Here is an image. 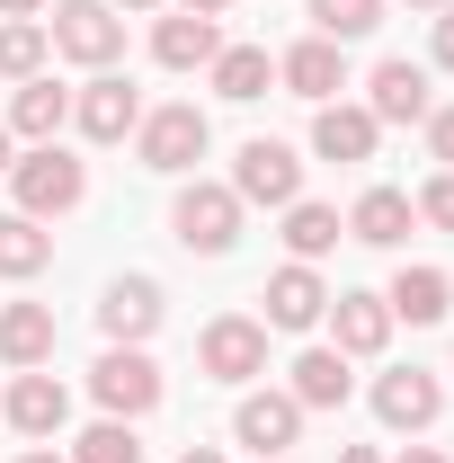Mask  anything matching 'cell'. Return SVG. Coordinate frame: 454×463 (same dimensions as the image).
<instances>
[{"label":"cell","mask_w":454,"mask_h":463,"mask_svg":"<svg viewBox=\"0 0 454 463\" xmlns=\"http://www.w3.org/2000/svg\"><path fill=\"white\" fill-rule=\"evenodd\" d=\"M410 205H419V214H428L437 232H454V170H437L428 187H419V196H410Z\"/></svg>","instance_id":"cell-30"},{"label":"cell","mask_w":454,"mask_h":463,"mask_svg":"<svg viewBox=\"0 0 454 463\" xmlns=\"http://www.w3.org/2000/svg\"><path fill=\"white\" fill-rule=\"evenodd\" d=\"M45 54H54V36H45L36 18H9V27H0V71H9V80H36Z\"/></svg>","instance_id":"cell-27"},{"label":"cell","mask_w":454,"mask_h":463,"mask_svg":"<svg viewBox=\"0 0 454 463\" xmlns=\"http://www.w3.org/2000/svg\"><path fill=\"white\" fill-rule=\"evenodd\" d=\"M259 463H285V455H259Z\"/></svg>","instance_id":"cell-42"},{"label":"cell","mask_w":454,"mask_h":463,"mask_svg":"<svg viewBox=\"0 0 454 463\" xmlns=\"http://www.w3.org/2000/svg\"><path fill=\"white\" fill-rule=\"evenodd\" d=\"M9 187H18V214L45 223V214H71V205L90 196V170H80L62 143H36L27 161H9Z\"/></svg>","instance_id":"cell-1"},{"label":"cell","mask_w":454,"mask_h":463,"mask_svg":"<svg viewBox=\"0 0 454 463\" xmlns=\"http://www.w3.org/2000/svg\"><path fill=\"white\" fill-rule=\"evenodd\" d=\"M312 18H321V36H330V45H356V36H374V27H383V0H312Z\"/></svg>","instance_id":"cell-28"},{"label":"cell","mask_w":454,"mask_h":463,"mask_svg":"<svg viewBox=\"0 0 454 463\" xmlns=\"http://www.w3.org/2000/svg\"><path fill=\"white\" fill-rule=\"evenodd\" d=\"M374 134H383V125L365 108H339V99L312 116V152H321V161H374Z\"/></svg>","instance_id":"cell-19"},{"label":"cell","mask_w":454,"mask_h":463,"mask_svg":"<svg viewBox=\"0 0 454 463\" xmlns=\"http://www.w3.org/2000/svg\"><path fill=\"white\" fill-rule=\"evenodd\" d=\"M321 312H330V286H321V277H312L303 259L268 277V321H277V330H312Z\"/></svg>","instance_id":"cell-18"},{"label":"cell","mask_w":454,"mask_h":463,"mask_svg":"<svg viewBox=\"0 0 454 463\" xmlns=\"http://www.w3.org/2000/svg\"><path fill=\"white\" fill-rule=\"evenodd\" d=\"M232 437L259 446V455H285V446L303 437V402H294V392H250V402L232 410Z\"/></svg>","instance_id":"cell-12"},{"label":"cell","mask_w":454,"mask_h":463,"mask_svg":"<svg viewBox=\"0 0 454 463\" xmlns=\"http://www.w3.org/2000/svg\"><path fill=\"white\" fill-rule=\"evenodd\" d=\"M54 54H71V62H90V71H108L116 54H125V18H116L108 0H62L54 9Z\"/></svg>","instance_id":"cell-3"},{"label":"cell","mask_w":454,"mask_h":463,"mask_svg":"<svg viewBox=\"0 0 454 463\" xmlns=\"http://www.w3.org/2000/svg\"><path fill=\"white\" fill-rule=\"evenodd\" d=\"M62 125H71V90H54L45 71H36V80H18V99H9V134H27V143H54Z\"/></svg>","instance_id":"cell-20"},{"label":"cell","mask_w":454,"mask_h":463,"mask_svg":"<svg viewBox=\"0 0 454 463\" xmlns=\"http://www.w3.org/2000/svg\"><path fill=\"white\" fill-rule=\"evenodd\" d=\"M71 463H143V437H134V419H108V428H90Z\"/></svg>","instance_id":"cell-29"},{"label":"cell","mask_w":454,"mask_h":463,"mask_svg":"<svg viewBox=\"0 0 454 463\" xmlns=\"http://www.w3.org/2000/svg\"><path fill=\"white\" fill-rule=\"evenodd\" d=\"M134 143H143V170H161V178H178V170H196L205 161V116L196 108H152L143 125H134Z\"/></svg>","instance_id":"cell-4"},{"label":"cell","mask_w":454,"mask_h":463,"mask_svg":"<svg viewBox=\"0 0 454 463\" xmlns=\"http://www.w3.org/2000/svg\"><path fill=\"white\" fill-rule=\"evenodd\" d=\"M187 9H196V18H223V9H232V0H187Z\"/></svg>","instance_id":"cell-35"},{"label":"cell","mask_w":454,"mask_h":463,"mask_svg":"<svg viewBox=\"0 0 454 463\" xmlns=\"http://www.w3.org/2000/svg\"><path fill=\"white\" fill-rule=\"evenodd\" d=\"M9 428H18V437H62V419H71V392H62L54 374H36V365H27V374H18V383H9Z\"/></svg>","instance_id":"cell-13"},{"label":"cell","mask_w":454,"mask_h":463,"mask_svg":"<svg viewBox=\"0 0 454 463\" xmlns=\"http://www.w3.org/2000/svg\"><path fill=\"white\" fill-rule=\"evenodd\" d=\"M196 356H205V374H214V383H250V374H268V321L223 312V321H205Z\"/></svg>","instance_id":"cell-7"},{"label":"cell","mask_w":454,"mask_h":463,"mask_svg":"<svg viewBox=\"0 0 454 463\" xmlns=\"http://www.w3.org/2000/svg\"><path fill=\"white\" fill-rule=\"evenodd\" d=\"M18 463H62V455H18Z\"/></svg>","instance_id":"cell-39"},{"label":"cell","mask_w":454,"mask_h":463,"mask_svg":"<svg viewBox=\"0 0 454 463\" xmlns=\"http://www.w3.org/2000/svg\"><path fill=\"white\" fill-rule=\"evenodd\" d=\"M268 80H277V62H268V45H223V54H214V90H223L232 108L268 99Z\"/></svg>","instance_id":"cell-24"},{"label":"cell","mask_w":454,"mask_h":463,"mask_svg":"<svg viewBox=\"0 0 454 463\" xmlns=\"http://www.w3.org/2000/svg\"><path fill=\"white\" fill-rule=\"evenodd\" d=\"M339 463H383V455H374V446H339Z\"/></svg>","instance_id":"cell-33"},{"label":"cell","mask_w":454,"mask_h":463,"mask_svg":"<svg viewBox=\"0 0 454 463\" xmlns=\"http://www.w3.org/2000/svg\"><path fill=\"white\" fill-rule=\"evenodd\" d=\"M383 303H393V321H446L454 312V277L446 268H401Z\"/></svg>","instance_id":"cell-21"},{"label":"cell","mask_w":454,"mask_h":463,"mask_svg":"<svg viewBox=\"0 0 454 463\" xmlns=\"http://www.w3.org/2000/svg\"><path fill=\"white\" fill-rule=\"evenodd\" d=\"M437 410H446V383L437 374H419V365H393V374H374V419L383 428H437Z\"/></svg>","instance_id":"cell-8"},{"label":"cell","mask_w":454,"mask_h":463,"mask_svg":"<svg viewBox=\"0 0 454 463\" xmlns=\"http://www.w3.org/2000/svg\"><path fill=\"white\" fill-rule=\"evenodd\" d=\"M170 232L187 241V250H196V259H223L232 241H241V196H232V187H205V178H196V187H178Z\"/></svg>","instance_id":"cell-2"},{"label":"cell","mask_w":454,"mask_h":463,"mask_svg":"<svg viewBox=\"0 0 454 463\" xmlns=\"http://www.w3.org/2000/svg\"><path fill=\"white\" fill-rule=\"evenodd\" d=\"M294 402L303 410H339L347 402V356L339 347H303L294 356Z\"/></svg>","instance_id":"cell-23"},{"label":"cell","mask_w":454,"mask_h":463,"mask_svg":"<svg viewBox=\"0 0 454 463\" xmlns=\"http://www.w3.org/2000/svg\"><path fill=\"white\" fill-rule=\"evenodd\" d=\"M0 9H9V18H36V9H45V0H0Z\"/></svg>","instance_id":"cell-34"},{"label":"cell","mask_w":454,"mask_h":463,"mask_svg":"<svg viewBox=\"0 0 454 463\" xmlns=\"http://www.w3.org/2000/svg\"><path fill=\"white\" fill-rule=\"evenodd\" d=\"M71 125L90 134V143H125L134 125H143V99H134V80H116V71H99L80 99H71Z\"/></svg>","instance_id":"cell-9"},{"label":"cell","mask_w":454,"mask_h":463,"mask_svg":"<svg viewBox=\"0 0 454 463\" xmlns=\"http://www.w3.org/2000/svg\"><path fill=\"white\" fill-rule=\"evenodd\" d=\"M330 330H339V356H383L393 303L383 294H330Z\"/></svg>","instance_id":"cell-15"},{"label":"cell","mask_w":454,"mask_h":463,"mask_svg":"<svg viewBox=\"0 0 454 463\" xmlns=\"http://www.w3.org/2000/svg\"><path fill=\"white\" fill-rule=\"evenodd\" d=\"M410 9H446V0H410Z\"/></svg>","instance_id":"cell-41"},{"label":"cell","mask_w":454,"mask_h":463,"mask_svg":"<svg viewBox=\"0 0 454 463\" xmlns=\"http://www.w3.org/2000/svg\"><path fill=\"white\" fill-rule=\"evenodd\" d=\"M277 80L294 90V99H312V108H330L347 90V45H330V36H303L294 54L277 62Z\"/></svg>","instance_id":"cell-10"},{"label":"cell","mask_w":454,"mask_h":463,"mask_svg":"<svg viewBox=\"0 0 454 463\" xmlns=\"http://www.w3.org/2000/svg\"><path fill=\"white\" fill-rule=\"evenodd\" d=\"M428 152L454 170V108H428Z\"/></svg>","instance_id":"cell-31"},{"label":"cell","mask_w":454,"mask_h":463,"mask_svg":"<svg viewBox=\"0 0 454 463\" xmlns=\"http://www.w3.org/2000/svg\"><path fill=\"white\" fill-rule=\"evenodd\" d=\"M339 214H330V205H303V196H294V205H285V250H294V259H303V268H312V259H330V250H339Z\"/></svg>","instance_id":"cell-25"},{"label":"cell","mask_w":454,"mask_h":463,"mask_svg":"<svg viewBox=\"0 0 454 463\" xmlns=\"http://www.w3.org/2000/svg\"><path fill=\"white\" fill-rule=\"evenodd\" d=\"M214 54H223V27L196 18V9H178V18L152 27V62H170V71H196V62H214Z\"/></svg>","instance_id":"cell-17"},{"label":"cell","mask_w":454,"mask_h":463,"mask_svg":"<svg viewBox=\"0 0 454 463\" xmlns=\"http://www.w3.org/2000/svg\"><path fill=\"white\" fill-rule=\"evenodd\" d=\"M99 321H108L116 347H143L152 330H161V286H152V277H116L108 303H99Z\"/></svg>","instance_id":"cell-14"},{"label":"cell","mask_w":454,"mask_h":463,"mask_svg":"<svg viewBox=\"0 0 454 463\" xmlns=\"http://www.w3.org/2000/svg\"><path fill=\"white\" fill-rule=\"evenodd\" d=\"M410 223H419V205H410L401 187H365V196H356V214H347V241H365V250H401Z\"/></svg>","instance_id":"cell-16"},{"label":"cell","mask_w":454,"mask_h":463,"mask_svg":"<svg viewBox=\"0 0 454 463\" xmlns=\"http://www.w3.org/2000/svg\"><path fill=\"white\" fill-rule=\"evenodd\" d=\"M45 259H54V241L36 214H0V277H36Z\"/></svg>","instance_id":"cell-26"},{"label":"cell","mask_w":454,"mask_h":463,"mask_svg":"<svg viewBox=\"0 0 454 463\" xmlns=\"http://www.w3.org/2000/svg\"><path fill=\"white\" fill-rule=\"evenodd\" d=\"M125 9H161V0H125Z\"/></svg>","instance_id":"cell-40"},{"label":"cell","mask_w":454,"mask_h":463,"mask_svg":"<svg viewBox=\"0 0 454 463\" xmlns=\"http://www.w3.org/2000/svg\"><path fill=\"white\" fill-rule=\"evenodd\" d=\"M0 178H9V125H0Z\"/></svg>","instance_id":"cell-38"},{"label":"cell","mask_w":454,"mask_h":463,"mask_svg":"<svg viewBox=\"0 0 454 463\" xmlns=\"http://www.w3.org/2000/svg\"><path fill=\"white\" fill-rule=\"evenodd\" d=\"M0 356L9 365H45L54 356V303H9L0 312Z\"/></svg>","instance_id":"cell-22"},{"label":"cell","mask_w":454,"mask_h":463,"mask_svg":"<svg viewBox=\"0 0 454 463\" xmlns=\"http://www.w3.org/2000/svg\"><path fill=\"white\" fill-rule=\"evenodd\" d=\"M437 62H446V71H454V0H446V9H437Z\"/></svg>","instance_id":"cell-32"},{"label":"cell","mask_w":454,"mask_h":463,"mask_svg":"<svg viewBox=\"0 0 454 463\" xmlns=\"http://www.w3.org/2000/svg\"><path fill=\"white\" fill-rule=\"evenodd\" d=\"M178 463H223V455H214V446H187V455H178Z\"/></svg>","instance_id":"cell-36"},{"label":"cell","mask_w":454,"mask_h":463,"mask_svg":"<svg viewBox=\"0 0 454 463\" xmlns=\"http://www.w3.org/2000/svg\"><path fill=\"white\" fill-rule=\"evenodd\" d=\"M232 196H241V205H294V196H303V161L259 134V143H241V161H232Z\"/></svg>","instance_id":"cell-6"},{"label":"cell","mask_w":454,"mask_h":463,"mask_svg":"<svg viewBox=\"0 0 454 463\" xmlns=\"http://www.w3.org/2000/svg\"><path fill=\"white\" fill-rule=\"evenodd\" d=\"M401 463H446V455H437V446H410V455H401Z\"/></svg>","instance_id":"cell-37"},{"label":"cell","mask_w":454,"mask_h":463,"mask_svg":"<svg viewBox=\"0 0 454 463\" xmlns=\"http://www.w3.org/2000/svg\"><path fill=\"white\" fill-rule=\"evenodd\" d=\"M365 116H374V125H428V71H419V62H374Z\"/></svg>","instance_id":"cell-11"},{"label":"cell","mask_w":454,"mask_h":463,"mask_svg":"<svg viewBox=\"0 0 454 463\" xmlns=\"http://www.w3.org/2000/svg\"><path fill=\"white\" fill-rule=\"evenodd\" d=\"M90 392H99L116 419H143V410H161V365H152L143 347H108V356L90 365Z\"/></svg>","instance_id":"cell-5"}]
</instances>
